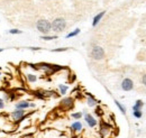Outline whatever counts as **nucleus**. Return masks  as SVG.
I'll list each match as a JSON object with an SVG mask.
<instances>
[{
	"label": "nucleus",
	"instance_id": "obj_23",
	"mask_svg": "<svg viewBox=\"0 0 146 138\" xmlns=\"http://www.w3.org/2000/svg\"><path fill=\"white\" fill-rule=\"evenodd\" d=\"M96 113H97V115H99V116H101V115H102L101 109H100V108H97V109H96Z\"/></svg>",
	"mask_w": 146,
	"mask_h": 138
},
{
	"label": "nucleus",
	"instance_id": "obj_8",
	"mask_svg": "<svg viewBox=\"0 0 146 138\" xmlns=\"http://www.w3.org/2000/svg\"><path fill=\"white\" fill-rule=\"evenodd\" d=\"M29 107V102L28 101H19L18 104H16V109H21V110H25Z\"/></svg>",
	"mask_w": 146,
	"mask_h": 138
},
{
	"label": "nucleus",
	"instance_id": "obj_12",
	"mask_svg": "<svg viewBox=\"0 0 146 138\" xmlns=\"http://www.w3.org/2000/svg\"><path fill=\"white\" fill-rule=\"evenodd\" d=\"M80 34V29L79 28H76V29H74L73 32L71 33H69V34L66 35V38H71V37H74V36H76V35Z\"/></svg>",
	"mask_w": 146,
	"mask_h": 138
},
{
	"label": "nucleus",
	"instance_id": "obj_27",
	"mask_svg": "<svg viewBox=\"0 0 146 138\" xmlns=\"http://www.w3.org/2000/svg\"><path fill=\"white\" fill-rule=\"evenodd\" d=\"M1 52H3V48H0V53Z\"/></svg>",
	"mask_w": 146,
	"mask_h": 138
},
{
	"label": "nucleus",
	"instance_id": "obj_5",
	"mask_svg": "<svg viewBox=\"0 0 146 138\" xmlns=\"http://www.w3.org/2000/svg\"><path fill=\"white\" fill-rule=\"evenodd\" d=\"M134 88V83L130 79H124L121 82V89L124 91H131Z\"/></svg>",
	"mask_w": 146,
	"mask_h": 138
},
{
	"label": "nucleus",
	"instance_id": "obj_10",
	"mask_svg": "<svg viewBox=\"0 0 146 138\" xmlns=\"http://www.w3.org/2000/svg\"><path fill=\"white\" fill-rule=\"evenodd\" d=\"M143 107V101H141V100H137L136 101V104L133 107V111H138V110H141V108Z\"/></svg>",
	"mask_w": 146,
	"mask_h": 138
},
{
	"label": "nucleus",
	"instance_id": "obj_4",
	"mask_svg": "<svg viewBox=\"0 0 146 138\" xmlns=\"http://www.w3.org/2000/svg\"><path fill=\"white\" fill-rule=\"evenodd\" d=\"M10 116H11V119H13V120L19 121L24 116H25V110L16 109V110H14V111L10 113Z\"/></svg>",
	"mask_w": 146,
	"mask_h": 138
},
{
	"label": "nucleus",
	"instance_id": "obj_18",
	"mask_svg": "<svg viewBox=\"0 0 146 138\" xmlns=\"http://www.w3.org/2000/svg\"><path fill=\"white\" fill-rule=\"evenodd\" d=\"M115 104H116V105L119 108V110H120L123 113H125V112H126V109H125V108H124V107L120 104V102H118V101H115Z\"/></svg>",
	"mask_w": 146,
	"mask_h": 138
},
{
	"label": "nucleus",
	"instance_id": "obj_1",
	"mask_svg": "<svg viewBox=\"0 0 146 138\" xmlns=\"http://www.w3.org/2000/svg\"><path fill=\"white\" fill-rule=\"evenodd\" d=\"M36 29L42 34H47L51 32V23L47 19H39L36 23Z\"/></svg>",
	"mask_w": 146,
	"mask_h": 138
},
{
	"label": "nucleus",
	"instance_id": "obj_7",
	"mask_svg": "<svg viewBox=\"0 0 146 138\" xmlns=\"http://www.w3.org/2000/svg\"><path fill=\"white\" fill-rule=\"evenodd\" d=\"M105 16V11H101V13H99L98 15H96L94 18H93V21H92V26L93 27H96L99 23H100V20H101V18Z\"/></svg>",
	"mask_w": 146,
	"mask_h": 138
},
{
	"label": "nucleus",
	"instance_id": "obj_26",
	"mask_svg": "<svg viewBox=\"0 0 146 138\" xmlns=\"http://www.w3.org/2000/svg\"><path fill=\"white\" fill-rule=\"evenodd\" d=\"M29 107H32V108H34V107H35V104H29Z\"/></svg>",
	"mask_w": 146,
	"mask_h": 138
},
{
	"label": "nucleus",
	"instance_id": "obj_16",
	"mask_svg": "<svg viewBox=\"0 0 146 138\" xmlns=\"http://www.w3.org/2000/svg\"><path fill=\"white\" fill-rule=\"evenodd\" d=\"M8 33L11 35H19V34H21V31H19L17 28H13V29H10Z\"/></svg>",
	"mask_w": 146,
	"mask_h": 138
},
{
	"label": "nucleus",
	"instance_id": "obj_2",
	"mask_svg": "<svg viewBox=\"0 0 146 138\" xmlns=\"http://www.w3.org/2000/svg\"><path fill=\"white\" fill-rule=\"evenodd\" d=\"M51 27H52V29L54 32H56V33L63 32L65 29V27H66V21L63 18H56V19H54L51 23Z\"/></svg>",
	"mask_w": 146,
	"mask_h": 138
},
{
	"label": "nucleus",
	"instance_id": "obj_15",
	"mask_svg": "<svg viewBox=\"0 0 146 138\" xmlns=\"http://www.w3.org/2000/svg\"><path fill=\"white\" fill-rule=\"evenodd\" d=\"M40 38L44 39V40H52V39H56L57 36H46V35H43Z\"/></svg>",
	"mask_w": 146,
	"mask_h": 138
},
{
	"label": "nucleus",
	"instance_id": "obj_20",
	"mask_svg": "<svg viewBox=\"0 0 146 138\" xmlns=\"http://www.w3.org/2000/svg\"><path fill=\"white\" fill-rule=\"evenodd\" d=\"M71 116H72V118H74V119H80L82 117V113L81 112H74Z\"/></svg>",
	"mask_w": 146,
	"mask_h": 138
},
{
	"label": "nucleus",
	"instance_id": "obj_11",
	"mask_svg": "<svg viewBox=\"0 0 146 138\" xmlns=\"http://www.w3.org/2000/svg\"><path fill=\"white\" fill-rule=\"evenodd\" d=\"M96 104H97V102H96V99H94L92 96L89 94V98H88V105H89V107H94Z\"/></svg>",
	"mask_w": 146,
	"mask_h": 138
},
{
	"label": "nucleus",
	"instance_id": "obj_25",
	"mask_svg": "<svg viewBox=\"0 0 146 138\" xmlns=\"http://www.w3.org/2000/svg\"><path fill=\"white\" fill-rule=\"evenodd\" d=\"M29 50H32V51H39L40 47H29Z\"/></svg>",
	"mask_w": 146,
	"mask_h": 138
},
{
	"label": "nucleus",
	"instance_id": "obj_22",
	"mask_svg": "<svg viewBox=\"0 0 146 138\" xmlns=\"http://www.w3.org/2000/svg\"><path fill=\"white\" fill-rule=\"evenodd\" d=\"M3 107H5V101H3V99L0 98V110L3 109Z\"/></svg>",
	"mask_w": 146,
	"mask_h": 138
},
{
	"label": "nucleus",
	"instance_id": "obj_13",
	"mask_svg": "<svg viewBox=\"0 0 146 138\" xmlns=\"http://www.w3.org/2000/svg\"><path fill=\"white\" fill-rule=\"evenodd\" d=\"M27 79H28V81L32 82V83L36 82V80H37V78L35 74H27Z\"/></svg>",
	"mask_w": 146,
	"mask_h": 138
},
{
	"label": "nucleus",
	"instance_id": "obj_6",
	"mask_svg": "<svg viewBox=\"0 0 146 138\" xmlns=\"http://www.w3.org/2000/svg\"><path fill=\"white\" fill-rule=\"evenodd\" d=\"M84 119L87 121V123L89 125V127L93 128V127L97 126V120L94 119V117H93L92 115H90V113H86V115H84Z\"/></svg>",
	"mask_w": 146,
	"mask_h": 138
},
{
	"label": "nucleus",
	"instance_id": "obj_24",
	"mask_svg": "<svg viewBox=\"0 0 146 138\" xmlns=\"http://www.w3.org/2000/svg\"><path fill=\"white\" fill-rule=\"evenodd\" d=\"M142 82H143V84L146 86V74L143 76V79H142Z\"/></svg>",
	"mask_w": 146,
	"mask_h": 138
},
{
	"label": "nucleus",
	"instance_id": "obj_14",
	"mask_svg": "<svg viewBox=\"0 0 146 138\" xmlns=\"http://www.w3.org/2000/svg\"><path fill=\"white\" fill-rule=\"evenodd\" d=\"M72 102L73 100L71 98H68V99H64L63 101H62V104H64V105H68V107H70V105H72Z\"/></svg>",
	"mask_w": 146,
	"mask_h": 138
},
{
	"label": "nucleus",
	"instance_id": "obj_21",
	"mask_svg": "<svg viewBox=\"0 0 146 138\" xmlns=\"http://www.w3.org/2000/svg\"><path fill=\"white\" fill-rule=\"evenodd\" d=\"M68 48L66 47H63V48H56V50H53V52H64V51H66Z\"/></svg>",
	"mask_w": 146,
	"mask_h": 138
},
{
	"label": "nucleus",
	"instance_id": "obj_28",
	"mask_svg": "<svg viewBox=\"0 0 146 138\" xmlns=\"http://www.w3.org/2000/svg\"><path fill=\"white\" fill-rule=\"evenodd\" d=\"M0 80H1V72H0Z\"/></svg>",
	"mask_w": 146,
	"mask_h": 138
},
{
	"label": "nucleus",
	"instance_id": "obj_19",
	"mask_svg": "<svg viewBox=\"0 0 146 138\" xmlns=\"http://www.w3.org/2000/svg\"><path fill=\"white\" fill-rule=\"evenodd\" d=\"M133 115H134V117H136V118H141V117L143 116V113H142L141 110H138V111H133Z\"/></svg>",
	"mask_w": 146,
	"mask_h": 138
},
{
	"label": "nucleus",
	"instance_id": "obj_17",
	"mask_svg": "<svg viewBox=\"0 0 146 138\" xmlns=\"http://www.w3.org/2000/svg\"><path fill=\"white\" fill-rule=\"evenodd\" d=\"M58 88H60V91H61V93H62V94H65V93H66V91H68V86H66L61 84Z\"/></svg>",
	"mask_w": 146,
	"mask_h": 138
},
{
	"label": "nucleus",
	"instance_id": "obj_9",
	"mask_svg": "<svg viewBox=\"0 0 146 138\" xmlns=\"http://www.w3.org/2000/svg\"><path fill=\"white\" fill-rule=\"evenodd\" d=\"M71 128H72L74 131H80V130L82 129V123H81L80 121H75V122L72 123Z\"/></svg>",
	"mask_w": 146,
	"mask_h": 138
},
{
	"label": "nucleus",
	"instance_id": "obj_3",
	"mask_svg": "<svg viewBox=\"0 0 146 138\" xmlns=\"http://www.w3.org/2000/svg\"><path fill=\"white\" fill-rule=\"evenodd\" d=\"M91 56L93 60H97V61H100L105 57V51L102 47L100 46H93L91 51Z\"/></svg>",
	"mask_w": 146,
	"mask_h": 138
}]
</instances>
